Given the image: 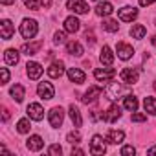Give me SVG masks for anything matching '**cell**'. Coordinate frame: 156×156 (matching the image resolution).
<instances>
[{
  "label": "cell",
  "mask_w": 156,
  "mask_h": 156,
  "mask_svg": "<svg viewBox=\"0 0 156 156\" xmlns=\"http://www.w3.org/2000/svg\"><path fill=\"white\" fill-rule=\"evenodd\" d=\"M101 92H103V88H101V87H90V88L83 94V98H81V99H83V103H87V105H88V103H96V101H98V98L101 96Z\"/></svg>",
  "instance_id": "4"
},
{
  "label": "cell",
  "mask_w": 156,
  "mask_h": 156,
  "mask_svg": "<svg viewBox=\"0 0 156 156\" xmlns=\"http://www.w3.org/2000/svg\"><path fill=\"white\" fill-rule=\"evenodd\" d=\"M41 48H42V41L31 42V44H24V46H22V53H24V55H35Z\"/></svg>",
  "instance_id": "21"
},
{
  "label": "cell",
  "mask_w": 156,
  "mask_h": 156,
  "mask_svg": "<svg viewBox=\"0 0 156 156\" xmlns=\"http://www.w3.org/2000/svg\"><path fill=\"white\" fill-rule=\"evenodd\" d=\"M37 94H39L42 99H51L53 94H55V90H53L51 83L44 81V83H39V87H37Z\"/></svg>",
  "instance_id": "8"
},
{
  "label": "cell",
  "mask_w": 156,
  "mask_h": 156,
  "mask_svg": "<svg viewBox=\"0 0 156 156\" xmlns=\"http://www.w3.org/2000/svg\"><path fill=\"white\" fill-rule=\"evenodd\" d=\"M62 118H64V112H62L61 107H53V108L50 110V125H51V127H61Z\"/></svg>",
  "instance_id": "10"
},
{
  "label": "cell",
  "mask_w": 156,
  "mask_h": 156,
  "mask_svg": "<svg viewBox=\"0 0 156 156\" xmlns=\"http://www.w3.org/2000/svg\"><path fill=\"white\" fill-rule=\"evenodd\" d=\"M26 72H28V77L30 79H39V77L42 75V66L35 61H30L26 64Z\"/></svg>",
  "instance_id": "11"
},
{
  "label": "cell",
  "mask_w": 156,
  "mask_h": 156,
  "mask_svg": "<svg viewBox=\"0 0 156 156\" xmlns=\"http://www.w3.org/2000/svg\"><path fill=\"white\" fill-rule=\"evenodd\" d=\"M123 138H125V134H123L121 130H110V132L107 134V141H108V143H114V145L121 143Z\"/></svg>",
  "instance_id": "25"
},
{
  "label": "cell",
  "mask_w": 156,
  "mask_h": 156,
  "mask_svg": "<svg viewBox=\"0 0 156 156\" xmlns=\"http://www.w3.org/2000/svg\"><path fill=\"white\" fill-rule=\"evenodd\" d=\"M62 72H64V62H62V61H55V62H51V64H50V68H48V75H50V77H53V79L61 77V75H62Z\"/></svg>",
  "instance_id": "15"
},
{
  "label": "cell",
  "mask_w": 156,
  "mask_h": 156,
  "mask_svg": "<svg viewBox=\"0 0 156 156\" xmlns=\"http://www.w3.org/2000/svg\"><path fill=\"white\" fill-rule=\"evenodd\" d=\"M154 90H156V81H154Z\"/></svg>",
  "instance_id": "47"
},
{
  "label": "cell",
  "mask_w": 156,
  "mask_h": 156,
  "mask_svg": "<svg viewBox=\"0 0 156 156\" xmlns=\"http://www.w3.org/2000/svg\"><path fill=\"white\" fill-rule=\"evenodd\" d=\"M116 50H118L119 59H123V61H127V59H130V57L134 55V48L129 46V44H125V42H118Z\"/></svg>",
  "instance_id": "14"
},
{
  "label": "cell",
  "mask_w": 156,
  "mask_h": 156,
  "mask_svg": "<svg viewBox=\"0 0 156 156\" xmlns=\"http://www.w3.org/2000/svg\"><path fill=\"white\" fill-rule=\"evenodd\" d=\"M145 33H147V30H145V26H143V24H134V26H132V30H130V35H132L134 39H143V37H145Z\"/></svg>",
  "instance_id": "27"
},
{
  "label": "cell",
  "mask_w": 156,
  "mask_h": 156,
  "mask_svg": "<svg viewBox=\"0 0 156 156\" xmlns=\"http://www.w3.org/2000/svg\"><path fill=\"white\" fill-rule=\"evenodd\" d=\"M66 140H68V143H79V141H81V134L77 132V130H75V132H70Z\"/></svg>",
  "instance_id": "34"
},
{
  "label": "cell",
  "mask_w": 156,
  "mask_h": 156,
  "mask_svg": "<svg viewBox=\"0 0 156 156\" xmlns=\"http://www.w3.org/2000/svg\"><path fill=\"white\" fill-rule=\"evenodd\" d=\"M112 11H114V9H112V4H110V2H101V4H98V8H96V15H98V17H108Z\"/></svg>",
  "instance_id": "19"
},
{
  "label": "cell",
  "mask_w": 156,
  "mask_h": 156,
  "mask_svg": "<svg viewBox=\"0 0 156 156\" xmlns=\"http://www.w3.org/2000/svg\"><path fill=\"white\" fill-rule=\"evenodd\" d=\"M85 39H87V42H88L90 46H94V42H96V37H94V33H92L90 30H87V31H85Z\"/></svg>",
  "instance_id": "37"
},
{
  "label": "cell",
  "mask_w": 156,
  "mask_h": 156,
  "mask_svg": "<svg viewBox=\"0 0 156 156\" xmlns=\"http://www.w3.org/2000/svg\"><path fill=\"white\" fill-rule=\"evenodd\" d=\"M121 81L127 83V85L138 83V70L136 68H125V70H121Z\"/></svg>",
  "instance_id": "9"
},
{
  "label": "cell",
  "mask_w": 156,
  "mask_h": 156,
  "mask_svg": "<svg viewBox=\"0 0 156 156\" xmlns=\"http://www.w3.org/2000/svg\"><path fill=\"white\" fill-rule=\"evenodd\" d=\"M4 59H6L8 64H17V62H19V51L13 50V48H9V50H6V53H4Z\"/></svg>",
  "instance_id": "26"
},
{
  "label": "cell",
  "mask_w": 156,
  "mask_h": 156,
  "mask_svg": "<svg viewBox=\"0 0 156 156\" xmlns=\"http://www.w3.org/2000/svg\"><path fill=\"white\" fill-rule=\"evenodd\" d=\"M37 31H39V26H37V22L33 19H24L22 20V24H20V35L24 39H33L37 35Z\"/></svg>",
  "instance_id": "1"
},
{
  "label": "cell",
  "mask_w": 156,
  "mask_h": 156,
  "mask_svg": "<svg viewBox=\"0 0 156 156\" xmlns=\"http://www.w3.org/2000/svg\"><path fill=\"white\" fill-rule=\"evenodd\" d=\"M15 33V28L11 24V20H2V39L4 41H9Z\"/></svg>",
  "instance_id": "20"
},
{
  "label": "cell",
  "mask_w": 156,
  "mask_h": 156,
  "mask_svg": "<svg viewBox=\"0 0 156 156\" xmlns=\"http://www.w3.org/2000/svg\"><path fill=\"white\" fill-rule=\"evenodd\" d=\"M151 42H152V46H156V35H154V37L151 39Z\"/></svg>",
  "instance_id": "46"
},
{
  "label": "cell",
  "mask_w": 156,
  "mask_h": 156,
  "mask_svg": "<svg viewBox=\"0 0 156 156\" xmlns=\"http://www.w3.org/2000/svg\"><path fill=\"white\" fill-rule=\"evenodd\" d=\"M68 112H70V118H72V121H73V125H75V127H81V125H83V119H81L79 108H77L75 105H70Z\"/></svg>",
  "instance_id": "23"
},
{
  "label": "cell",
  "mask_w": 156,
  "mask_h": 156,
  "mask_svg": "<svg viewBox=\"0 0 156 156\" xmlns=\"http://www.w3.org/2000/svg\"><path fill=\"white\" fill-rule=\"evenodd\" d=\"M99 59H101V62H103V64L110 66V64L114 62V53H112V50H110L108 46H103V50H101V55H99Z\"/></svg>",
  "instance_id": "22"
},
{
  "label": "cell",
  "mask_w": 156,
  "mask_h": 156,
  "mask_svg": "<svg viewBox=\"0 0 156 156\" xmlns=\"http://www.w3.org/2000/svg\"><path fill=\"white\" fill-rule=\"evenodd\" d=\"M147 116L145 114H132V121H145Z\"/></svg>",
  "instance_id": "40"
},
{
  "label": "cell",
  "mask_w": 156,
  "mask_h": 156,
  "mask_svg": "<svg viewBox=\"0 0 156 156\" xmlns=\"http://www.w3.org/2000/svg\"><path fill=\"white\" fill-rule=\"evenodd\" d=\"M30 129H31V127H30V121H28L26 118H24V119H20V121L17 123V130H19L20 134H26V132H30Z\"/></svg>",
  "instance_id": "32"
},
{
  "label": "cell",
  "mask_w": 156,
  "mask_h": 156,
  "mask_svg": "<svg viewBox=\"0 0 156 156\" xmlns=\"http://www.w3.org/2000/svg\"><path fill=\"white\" fill-rule=\"evenodd\" d=\"M66 8L73 13H79V15H85L88 13V4L85 2V0H68L66 2Z\"/></svg>",
  "instance_id": "3"
},
{
  "label": "cell",
  "mask_w": 156,
  "mask_h": 156,
  "mask_svg": "<svg viewBox=\"0 0 156 156\" xmlns=\"http://www.w3.org/2000/svg\"><path fill=\"white\" fill-rule=\"evenodd\" d=\"M68 79L73 81L75 85H83L85 79H87V75H85V72H81L79 68H68Z\"/></svg>",
  "instance_id": "13"
},
{
  "label": "cell",
  "mask_w": 156,
  "mask_h": 156,
  "mask_svg": "<svg viewBox=\"0 0 156 156\" xmlns=\"http://www.w3.org/2000/svg\"><path fill=\"white\" fill-rule=\"evenodd\" d=\"M143 107H145L147 112H151V114L156 116V99H154V98H149V96H147V98L143 99Z\"/></svg>",
  "instance_id": "29"
},
{
  "label": "cell",
  "mask_w": 156,
  "mask_h": 156,
  "mask_svg": "<svg viewBox=\"0 0 156 156\" xmlns=\"http://www.w3.org/2000/svg\"><path fill=\"white\" fill-rule=\"evenodd\" d=\"M66 51H68L70 55H75V57H81V55L85 53L83 46H81L79 42H75V41H72V42H68V44H66Z\"/></svg>",
  "instance_id": "17"
},
{
  "label": "cell",
  "mask_w": 156,
  "mask_h": 156,
  "mask_svg": "<svg viewBox=\"0 0 156 156\" xmlns=\"http://www.w3.org/2000/svg\"><path fill=\"white\" fill-rule=\"evenodd\" d=\"M138 2H140V6H151L154 0H138Z\"/></svg>",
  "instance_id": "42"
},
{
  "label": "cell",
  "mask_w": 156,
  "mask_h": 156,
  "mask_svg": "<svg viewBox=\"0 0 156 156\" xmlns=\"http://www.w3.org/2000/svg\"><path fill=\"white\" fill-rule=\"evenodd\" d=\"M62 152V149L59 147V145H51L50 149H48V154H51V156H59Z\"/></svg>",
  "instance_id": "38"
},
{
  "label": "cell",
  "mask_w": 156,
  "mask_h": 156,
  "mask_svg": "<svg viewBox=\"0 0 156 156\" xmlns=\"http://www.w3.org/2000/svg\"><path fill=\"white\" fill-rule=\"evenodd\" d=\"M101 28L105 30V31H110V33H116L118 31V28H119V24L116 22V20H103V24H101Z\"/></svg>",
  "instance_id": "30"
},
{
  "label": "cell",
  "mask_w": 156,
  "mask_h": 156,
  "mask_svg": "<svg viewBox=\"0 0 156 156\" xmlns=\"http://www.w3.org/2000/svg\"><path fill=\"white\" fill-rule=\"evenodd\" d=\"M2 6H9V4H15V0H0Z\"/></svg>",
  "instance_id": "43"
},
{
  "label": "cell",
  "mask_w": 156,
  "mask_h": 156,
  "mask_svg": "<svg viewBox=\"0 0 156 156\" xmlns=\"http://www.w3.org/2000/svg\"><path fill=\"white\" fill-rule=\"evenodd\" d=\"M9 94L13 96V99H15L17 103H20V101L24 99V94H26V90H24V87H22V85H15V87H11Z\"/></svg>",
  "instance_id": "24"
},
{
  "label": "cell",
  "mask_w": 156,
  "mask_h": 156,
  "mask_svg": "<svg viewBox=\"0 0 156 156\" xmlns=\"http://www.w3.org/2000/svg\"><path fill=\"white\" fill-rule=\"evenodd\" d=\"M42 145H44V141H42V138H41V136H37V134L30 136V138H28V141H26V147H28L30 151H41V149H42Z\"/></svg>",
  "instance_id": "16"
},
{
  "label": "cell",
  "mask_w": 156,
  "mask_h": 156,
  "mask_svg": "<svg viewBox=\"0 0 156 156\" xmlns=\"http://www.w3.org/2000/svg\"><path fill=\"white\" fill-rule=\"evenodd\" d=\"M24 4H26V8L37 11V9H41V6H42L44 2H42V0H24Z\"/></svg>",
  "instance_id": "33"
},
{
  "label": "cell",
  "mask_w": 156,
  "mask_h": 156,
  "mask_svg": "<svg viewBox=\"0 0 156 156\" xmlns=\"http://www.w3.org/2000/svg\"><path fill=\"white\" fill-rule=\"evenodd\" d=\"M8 119H9V110L4 107V108H2V121H8Z\"/></svg>",
  "instance_id": "41"
},
{
  "label": "cell",
  "mask_w": 156,
  "mask_h": 156,
  "mask_svg": "<svg viewBox=\"0 0 156 156\" xmlns=\"http://www.w3.org/2000/svg\"><path fill=\"white\" fill-rule=\"evenodd\" d=\"M105 151H107V145H105L103 136H94L90 141V152L92 154H103Z\"/></svg>",
  "instance_id": "6"
},
{
  "label": "cell",
  "mask_w": 156,
  "mask_h": 156,
  "mask_svg": "<svg viewBox=\"0 0 156 156\" xmlns=\"http://www.w3.org/2000/svg\"><path fill=\"white\" fill-rule=\"evenodd\" d=\"M26 112H28V116H30L31 119H35V121H41V119L44 118V108H42L39 103H30L28 108H26Z\"/></svg>",
  "instance_id": "5"
},
{
  "label": "cell",
  "mask_w": 156,
  "mask_h": 156,
  "mask_svg": "<svg viewBox=\"0 0 156 156\" xmlns=\"http://www.w3.org/2000/svg\"><path fill=\"white\" fill-rule=\"evenodd\" d=\"M119 90H121V87H119L118 83H110V85L107 87V90H105V92H107V96H108V99H112V101H114V99L118 98V94H119Z\"/></svg>",
  "instance_id": "28"
},
{
  "label": "cell",
  "mask_w": 156,
  "mask_h": 156,
  "mask_svg": "<svg viewBox=\"0 0 156 156\" xmlns=\"http://www.w3.org/2000/svg\"><path fill=\"white\" fill-rule=\"evenodd\" d=\"M147 154H156V145H154V147H151V149L147 151Z\"/></svg>",
  "instance_id": "45"
},
{
  "label": "cell",
  "mask_w": 156,
  "mask_h": 156,
  "mask_svg": "<svg viewBox=\"0 0 156 156\" xmlns=\"http://www.w3.org/2000/svg\"><path fill=\"white\" fill-rule=\"evenodd\" d=\"M125 108L130 110V112H136L138 110V99L134 96H127L125 98Z\"/></svg>",
  "instance_id": "31"
},
{
  "label": "cell",
  "mask_w": 156,
  "mask_h": 156,
  "mask_svg": "<svg viewBox=\"0 0 156 156\" xmlns=\"http://www.w3.org/2000/svg\"><path fill=\"white\" fill-rule=\"evenodd\" d=\"M79 20H77L75 17H68L66 20H64V30L68 31V33H75V31H79Z\"/></svg>",
  "instance_id": "18"
},
{
  "label": "cell",
  "mask_w": 156,
  "mask_h": 156,
  "mask_svg": "<svg viewBox=\"0 0 156 156\" xmlns=\"http://www.w3.org/2000/svg\"><path fill=\"white\" fill-rule=\"evenodd\" d=\"M134 152H136V149H134L132 145H125V147L121 149V154H123V156H132Z\"/></svg>",
  "instance_id": "36"
},
{
  "label": "cell",
  "mask_w": 156,
  "mask_h": 156,
  "mask_svg": "<svg viewBox=\"0 0 156 156\" xmlns=\"http://www.w3.org/2000/svg\"><path fill=\"white\" fill-rule=\"evenodd\" d=\"M119 19L123 20V22H132L136 17H138V9L136 8H132V6H125V8H121L119 9Z\"/></svg>",
  "instance_id": "7"
},
{
  "label": "cell",
  "mask_w": 156,
  "mask_h": 156,
  "mask_svg": "<svg viewBox=\"0 0 156 156\" xmlns=\"http://www.w3.org/2000/svg\"><path fill=\"white\" fill-rule=\"evenodd\" d=\"M72 154H85V151H81V149H72Z\"/></svg>",
  "instance_id": "44"
},
{
  "label": "cell",
  "mask_w": 156,
  "mask_h": 156,
  "mask_svg": "<svg viewBox=\"0 0 156 156\" xmlns=\"http://www.w3.org/2000/svg\"><path fill=\"white\" fill-rule=\"evenodd\" d=\"M119 118H121V108H119L118 105H110L108 110L101 114V119L107 121V123H114V121H118Z\"/></svg>",
  "instance_id": "2"
},
{
  "label": "cell",
  "mask_w": 156,
  "mask_h": 156,
  "mask_svg": "<svg viewBox=\"0 0 156 156\" xmlns=\"http://www.w3.org/2000/svg\"><path fill=\"white\" fill-rule=\"evenodd\" d=\"M64 41H66V35H64L62 31H57V33L53 35V42H55V44H62Z\"/></svg>",
  "instance_id": "35"
},
{
  "label": "cell",
  "mask_w": 156,
  "mask_h": 156,
  "mask_svg": "<svg viewBox=\"0 0 156 156\" xmlns=\"http://www.w3.org/2000/svg\"><path fill=\"white\" fill-rule=\"evenodd\" d=\"M0 72H2V85H6L9 81V72H8V68H0Z\"/></svg>",
  "instance_id": "39"
},
{
  "label": "cell",
  "mask_w": 156,
  "mask_h": 156,
  "mask_svg": "<svg viewBox=\"0 0 156 156\" xmlns=\"http://www.w3.org/2000/svg\"><path fill=\"white\" fill-rule=\"evenodd\" d=\"M114 75H116V70H114V68H108V70H105V68H96V70H94V77H96L98 81H110Z\"/></svg>",
  "instance_id": "12"
}]
</instances>
